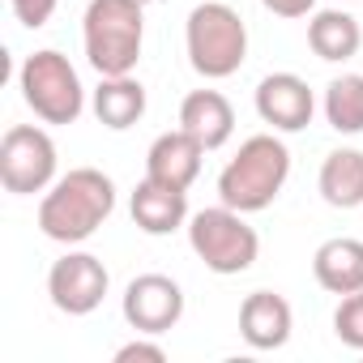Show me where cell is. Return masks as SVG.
Wrapping results in <instances>:
<instances>
[{
  "label": "cell",
  "mask_w": 363,
  "mask_h": 363,
  "mask_svg": "<svg viewBox=\"0 0 363 363\" xmlns=\"http://www.w3.org/2000/svg\"><path fill=\"white\" fill-rule=\"evenodd\" d=\"M116 210V184L99 167H73L39 201V231L65 248L86 244Z\"/></svg>",
  "instance_id": "obj_1"
},
{
  "label": "cell",
  "mask_w": 363,
  "mask_h": 363,
  "mask_svg": "<svg viewBox=\"0 0 363 363\" xmlns=\"http://www.w3.org/2000/svg\"><path fill=\"white\" fill-rule=\"evenodd\" d=\"M286 175H291V150L274 133H257L223 167L218 197H223V206H231L240 214H261L286 189Z\"/></svg>",
  "instance_id": "obj_2"
},
{
  "label": "cell",
  "mask_w": 363,
  "mask_h": 363,
  "mask_svg": "<svg viewBox=\"0 0 363 363\" xmlns=\"http://www.w3.org/2000/svg\"><path fill=\"white\" fill-rule=\"evenodd\" d=\"M82 43L99 77H128L145 43V5H137V0H90L82 18Z\"/></svg>",
  "instance_id": "obj_3"
},
{
  "label": "cell",
  "mask_w": 363,
  "mask_h": 363,
  "mask_svg": "<svg viewBox=\"0 0 363 363\" xmlns=\"http://www.w3.org/2000/svg\"><path fill=\"white\" fill-rule=\"evenodd\" d=\"M184 48H189V65L206 82H223L235 77L248 60V26L231 5L206 0L184 22Z\"/></svg>",
  "instance_id": "obj_4"
},
{
  "label": "cell",
  "mask_w": 363,
  "mask_h": 363,
  "mask_svg": "<svg viewBox=\"0 0 363 363\" xmlns=\"http://www.w3.org/2000/svg\"><path fill=\"white\" fill-rule=\"evenodd\" d=\"M18 86H22L26 107L43 124H77V116L86 111V86H82L77 69L69 65V56H60L52 48L22 60Z\"/></svg>",
  "instance_id": "obj_5"
},
{
  "label": "cell",
  "mask_w": 363,
  "mask_h": 363,
  "mask_svg": "<svg viewBox=\"0 0 363 363\" xmlns=\"http://www.w3.org/2000/svg\"><path fill=\"white\" fill-rule=\"evenodd\" d=\"M189 244L193 252L206 261V269L231 278V274H248L257 265L261 252V235L248 227V214L231 210V206H214L189 218Z\"/></svg>",
  "instance_id": "obj_6"
},
{
  "label": "cell",
  "mask_w": 363,
  "mask_h": 363,
  "mask_svg": "<svg viewBox=\"0 0 363 363\" xmlns=\"http://www.w3.org/2000/svg\"><path fill=\"white\" fill-rule=\"evenodd\" d=\"M0 184L13 197H35L56 184V141L39 124H13L0 137Z\"/></svg>",
  "instance_id": "obj_7"
},
{
  "label": "cell",
  "mask_w": 363,
  "mask_h": 363,
  "mask_svg": "<svg viewBox=\"0 0 363 363\" xmlns=\"http://www.w3.org/2000/svg\"><path fill=\"white\" fill-rule=\"evenodd\" d=\"M107 286H111V274L94 252H65L48 269L52 308L65 312V316H90L107 299Z\"/></svg>",
  "instance_id": "obj_8"
},
{
  "label": "cell",
  "mask_w": 363,
  "mask_h": 363,
  "mask_svg": "<svg viewBox=\"0 0 363 363\" xmlns=\"http://www.w3.org/2000/svg\"><path fill=\"white\" fill-rule=\"evenodd\" d=\"M120 308H124L128 329H137L145 337H158V333L175 329L179 316H184V291H179V282L167 278V274H137L124 286Z\"/></svg>",
  "instance_id": "obj_9"
},
{
  "label": "cell",
  "mask_w": 363,
  "mask_h": 363,
  "mask_svg": "<svg viewBox=\"0 0 363 363\" xmlns=\"http://www.w3.org/2000/svg\"><path fill=\"white\" fill-rule=\"evenodd\" d=\"M316 99L308 90V82L299 73H269L257 86V116L274 128V133H299L312 124Z\"/></svg>",
  "instance_id": "obj_10"
},
{
  "label": "cell",
  "mask_w": 363,
  "mask_h": 363,
  "mask_svg": "<svg viewBox=\"0 0 363 363\" xmlns=\"http://www.w3.org/2000/svg\"><path fill=\"white\" fill-rule=\"evenodd\" d=\"M201 158H206V145L189 128H171L150 141L145 175L158 179V184H171V189H193V179L201 175Z\"/></svg>",
  "instance_id": "obj_11"
},
{
  "label": "cell",
  "mask_w": 363,
  "mask_h": 363,
  "mask_svg": "<svg viewBox=\"0 0 363 363\" xmlns=\"http://www.w3.org/2000/svg\"><path fill=\"white\" fill-rule=\"evenodd\" d=\"M295 329V312L282 295L274 291H252L240 303V333L252 350H282L291 342Z\"/></svg>",
  "instance_id": "obj_12"
},
{
  "label": "cell",
  "mask_w": 363,
  "mask_h": 363,
  "mask_svg": "<svg viewBox=\"0 0 363 363\" xmlns=\"http://www.w3.org/2000/svg\"><path fill=\"white\" fill-rule=\"evenodd\" d=\"M128 210L145 235H171L189 223V189H171V184H158V179L145 175L133 189Z\"/></svg>",
  "instance_id": "obj_13"
},
{
  "label": "cell",
  "mask_w": 363,
  "mask_h": 363,
  "mask_svg": "<svg viewBox=\"0 0 363 363\" xmlns=\"http://www.w3.org/2000/svg\"><path fill=\"white\" fill-rule=\"evenodd\" d=\"M179 128H189L206 150H223L235 133V107L223 90H193L179 103Z\"/></svg>",
  "instance_id": "obj_14"
},
{
  "label": "cell",
  "mask_w": 363,
  "mask_h": 363,
  "mask_svg": "<svg viewBox=\"0 0 363 363\" xmlns=\"http://www.w3.org/2000/svg\"><path fill=\"white\" fill-rule=\"evenodd\" d=\"M312 274H316V282H320L329 295H337V299L363 291V240H350V235L325 240V244L312 252Z\"/></svg>",
  "instance_id": "obj_15"
},
{
  "label": "cell",
  "mask_w": 363,
  "mask_h": 363,
  "mask_svg": "<svg viewBox=\"0 0 363 363\" xmlns=\"http://www.w3.org/2000/svg\"><path fill=\"white\" fill-rule=\"evenodd\" d=\"M316 189H320L325 206L359 210L363 206V150H333V154H325Z\"/></svg>",
  "instance_id": "obj_16"
},
{
  "label": "cell",
  "mask_w": 363,
  "mask_h": 363,
  "mask_svg": "<svg viewBox=\"0 0 363 363\" xmlns=\"http://www.w3.org/2000/svg\"><path fill=\"white\" fill-rule=\"evenodd\" d=\"M308 48H312L320 60L342 65V60L359 56L363 30H359V22H354L350 13H342V9H320V13H312V22H308Z\"/></svg>",
  "instance_id": "obj_17"
},
{
  "label": "cell",
  "mask_w": 363,
  "mask_h": 363,
  "mask_svg": "<svg viewBox=\"0 0 363 363\" xmlns=\"http://www.w3.org/2000/svg\"><path fill=\"white\" fill-rule=\"evenodd\" d=\"M94 116L103 128L124 133L145 116V86L128 73V77H103L94 90Z\"/></svg>",
  "instance_id": "obj_18"
},
{
  "label": "cell",
  "mask_w": 363,
  "mask_h": 363,
  "mask_svg": "<svg viewBox=\"0 0 363 363\" xmlns=\"http://www.w3.org/2000/svg\"><path fill=\"white\" fill-rule=\"evenodd\" d=\"M325 120L333 133H363V73H342L325 86Z\"/></svg>",
  "instance_id": "obj_19"
},
{
  "label": "cell",
  "mask_w": 363,
  "mask_h": 363,
  "mask_svg": "<svg viewBox=\"0 0 363 363\" xmlns=\"http://www.w3.org/2000/svg\"><path fill=\"white\" fill-rule=\"evenodd\" d=\"M333 333H337L342 346L363 350V291L342 295V303H337V312H333Z\"/></svg>",
  "instance_id": "obj_20"
},
{
  "label": "cell",
  "mask_w": 363,
  "mask_h": 363,
  "mask_svg": "<svg viewBox=\"0 0 363 363\" xmlns=\"http://www.w3.org/2000/svg\"><path fill=\"white\" fill-rule=\"evenodd\" d=\"M9 9H13V18H18L26 30H39V26L52 22L56 0H9Z\"/></svg>",
  "instance_id": "obj_21"
},
{
  "label": "cell",
  "mask_w": 363,
  "mask_h": 363,
  "mask_svg": "<svg viewBox=\"0 0 363 363\" xmlns=\"http://www.w3.org/2000/svg\"><path fill=\"white\" fill-rule=\"evenodd\" d=\"M133 359L162 363V359H167V350H162L158 342H145V333H141V337H133V342H124V346L116 350V363H133Z\"/></svg>",
  "instance_id": "obj_22"
},
{
  "label": "cell",
  "mask_w": 363,
  "mask_h": 363,
  "mask_svg": "<svg viewBox=\"0 0 363 363\" xmlns=\"http://www.w3.org/2000/svg\"><path fill=\"white\" fill-rule=\"evenodd\" d=\"M261 5L274 13V18H308L316 9V0H261Z\"/></svg>",
  "instance_id": "obj_23"
},
{
  "label": "cell",
  "mask_w": 363,
  "mask_h": 363,
  "mask_svg": "<svg viewBox=\"0 0 363 363\" xmlns=\"http://www.w3.org/2000/svg\"><path fill=\"white\" fill-rule=\"evenodd\" d=\"M137 5H150V0H137Z\"/></svg>",
  "instance_id": "obj_24"
}]
</instances>
